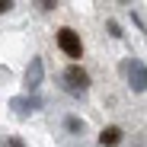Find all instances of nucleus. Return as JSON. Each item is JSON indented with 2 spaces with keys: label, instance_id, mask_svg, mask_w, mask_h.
<instances>
[{
  "label": "nucleus",
  "instance_id": "f257e3e1",
  "mask_svg": "<svg viewBox=\"0 0 147 147\" xmlns=\"http://www.w3.org/2000/svg\"><path fill=\"white\" fill-rule=\"evenodd\" d=\"M55 45L61 48V51H64L74 64L83 58V42H80V32H77V29H70V26H61V29L55 32Z\"/></svg>",
  "mask_w": 147,
  "mask_h": 147
},
{
  "label": "nucleus",
  "instance_id": "f03ea898",
  "mask_svg": "<svg viewBox=\"0 0 147 147\" xmlns=\"http://www.w3.org/2000/svg\"><path fill=\"white\" fill-rule=\"evenodd\" d=\"M64 86H67V93H74V96H83L86 86H90V74H86L80 64H70V67L64 70Z\"/></svg>",
  "mask_w": 147,
  "mask_h": 147
},
{
  "label": "nucleus",
  "instance_id": "7ed1b4c3",
  "mask_svg": "<svg viewBox=\"0 0 147 147\" xmlns=\"http://www.w3.org/2000/svg\"><path fill=\"white\" fill-rule=\"evenodd\" d=\"M125 70H128V86L134 93H147V64L138 61V58H131L125 64Z\"/></svg>",
  "mask_w": 147,
  "mask_h": 147
},
{
  "label": "nucleus",
  "instance_id": "20e7f679",
  "mask_svg": "<svg viewBox=\"0 0 147 147\" xmlns=\"http://www.w3.org/2000/svg\"><path fill=\"white\" fill-rule=\"evenodd\" d=\"M42 77H45V64H42V58H32L29 67H26V90L35 93L42 86Z\"/></svg>",
  "mask_w": 147,
  "mask_h": 147
},
{
  "label": "nucleus",
  "instance_id": "39448f33",
  "mask_svg": "<svg viewBox=\"0 0 147 147\" xmlns=\"http://www.w3.org/2000/svg\"><path fill=\"white\" fill-rule=\"evenodd\" d=\"M121 141H125V128L121 125H106L99 131V147H118Z\"/></svg>",
  "mask_w": 147,
  "mask_h": 147
},
{
  "label": "nucleus",
  "instance_id": "423d86ee",
  "mask_svg": "<svg viewBox=\"0 0 147 147\" xmlns=\"http://www.w3.org/2000/svg\"><path fill=\"white\" fill-rule=\"evenodd\" d=\"M64 128H67L70 134H83V131H86V121H83L80 115H64Z\"/></svg>",
  "mask_w": 147,
  "mask_h": 147
},
{
  "label": "nucleus",
  "instance_id": "0eeeda50",
  "mask_svg": "<svg viewBox=\"0 0 147 147\" xmlns=\"http://www.w3.org/2000/svg\"><path fill=\"white\" fill-rule=\"evenodd\" d=\"M106 29H109V35H112V38H121V35H125V32H121V26H118L115 19H106Z\"/></svg>",
  "mask_w": 147,
  "mask_h": 147
},
{
  "label": "nucleus",
  "instance_id": "6e6552de",
  "mask_svg": "<svg viewBox=\"0 0 147 147\" xmlns=\"http://www.w3.org/2000/svg\"><path fill=\"white\" fill-rule=\"evenodd\" d=\"M38 3V10L42 13H51V10H58V0H35Z\"/></svg>",
  "mask_w": 147,
  "mask_h": 147
},
{
  "label": "nucleus",
  "instance_id": "1a4fd4ad",
  "mask_svg": "<svg viewBox=\"0 0 147 147\" xmlns=\"http://www.w3.org/2000/svg\"><path fill=\"white\" fill-rule=\"evenodd\" d=\"M3 147H26V141H22V138H16V134H10V138L3 141Z\"/></svg>",
  "mask_w": 147,
  "mask_h": 147
},
{
  "label": "nucleus",
  "instance_id": "9d476101",
  "mask_svg": "<svg viewBox=\"0 0 147 147\" xmlns=\"http://www.w3.org/2000/svg\"><path fill=\"white\" fill-rule=\"evenodd\" d=\"M7 10H13V0H0V16H3Z\"/></svg>",
  "mask_w": 147,
  "mask_h": 147
}]
</instances>
